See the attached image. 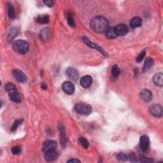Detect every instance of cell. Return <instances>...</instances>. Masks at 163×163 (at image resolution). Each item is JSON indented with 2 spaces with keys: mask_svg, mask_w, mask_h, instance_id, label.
<instances>
[{
  "mask_svg": "<svg viewBox=\"0 0 163 163\" xmlns=\"http://www.w3.org/2000/svg\"><path fill=\"white\" fill-rule=\"evenodd\" d=\"M90 26L94 32L101 33L105 32L108 28V22L104 17L97 16L91 20Z\"/></svg>",
  "mask_w": 163,
  "mask_h": 163,
  "instance_id": "1",
  "label": "cell"
},
{
  "mask_svg": "<svg viewBox=\"0 0 163 163\" xmlns=\"http://www.w3.org/2000/svg\"><path fill=\"white\" fill-rule=\"evenodd\" d=\"M14 50L20 54H25L29 50V43L23 39H18L13 43Z\"/></svg>",
  "mask_w": 163,
  "mask_h": 163,
  "instance_id": "2",
  "label": "cell"
},
{
  "mask_svg": "<svg viewBox=\"0 0 163 163\" xmlns=\"http://www.w3.org/2000/svg\"><path fill=\"white\" fill-rule=\"evenodd\" d=\"M74 110L77 113L82 115H89L92 112V107L84 103H79L75 105Z\"/></svg>",
  "mask_w": 163,
  "mask_h": 163,
  "instance_id": "3",
  "label": "cell"
},
{
  "mask_svg": "<svg viewBox=\"0 0 163 163\" xmlns=\"http://www.w3.org/2000/svg\"><path fill=\"white\" fill-rule=\"evenodd\" d=\"M149 112L151 115L156 118H160L162 115V108L161 105L153 104L150 107Z\"/></svg>",
  "mask_w": 163,
  "mask_h": 163,
  "instance_id": "4",
  "label": "cell"
},
{
  "mask_svg": "<svg viewBox=\"0 0 163 163\" xmlns=\"http://www.w3.org/2000/svg\"><path fill=\"white\" fill-rule=\"evenodd\" d=\"M57 147H58V144L55 141L48 140L43 143V151L45 153L51 151H56Z\"/></svg>",
  "mask_w": 163,
  "mask_h": 163,
  "instance_id": "5",
  "label": "cell"
},
{
  "mask_svg": "<svg viewBox=\"0 0 163 163\" xmlns=\"http://www.w3.org/2000/svg\"><path fill=\"white\" fill-rule=\"evenodd\" d=\"M12 74L16 80L19 82L24 83L27 81V77H26V75L21 70L15 69L12 71Z\"/></svg>",
  "mask_w": 163,
  "mask_h": 163,
  "instance_id": "6",
  "label": "cell"
},
{
  "mask_svg": "<svg viewBox=\"0 0 163 163\" xmlns=\"http://www.w3.org/2000/svg\"><path fill=\"white\" fill-rule=\"evenodd\" d=\"M115 30L117 36L123 37L125 36L126 34H127L129 29L127 25L124 24H119L115 26Z\"/></svg>",
  "mask_w": 163,
  "mask_h": 163,
  "instance_id": "7",
  "label": "cell"
},
{
  "mask_svg": "<svg viewBox=\"0 0 163 163\" xmlns=\"http://www.w3.org/2000/svg\"><path fill=\"white\" fill-rule=\"evenodd\" d=\"M140 96V98L145 103L150 102V101H152L153 98V95H152V92L148 89H143V91H141Z\"/></svg>",
  "mask_w": 163,
  "mask_h": 163,
  "instance_id": "8",
  "label": "cell"
},
{
  "mask_svg": "<svg viewBox=\"0 0 163 163\" xmlns=\"http://www.w3.org/2000/svg\"><path fill=\"white\" fill-rule=\"evenodd\" d=\"M82 39H83V42H84L87 45L89 46V47L91 48H94V49L97 50H98L99 52H101V54H102L104 56H107V53L105 52V51L103 49V48H101L98 45H97L96 44L94 43H92L91 40H89V39H88L86 37H83L82 38Z\"/></svg>",
  "mask_w": 163,
  "mask_h": 163,
  "instance_id": "9",
  "label": "cell"
},
{
  "mask_svg": "<svg viewBox=\"0 0 163 163\" xmlns=\"http://www.w3.org/2000/svg\"><path fill=\"white\" fill-rule=\"evenodd\" d=\"M140 145L142 151L146 152L148 151L150 145V140L147 136L143 135L141 136L140 140Z\"/></svg>",
  "mask_w": 163,
  "mask_h": 163,
  "instance_id": "10",
  "label": "cell"
},
{
  "mask_svg": "<svg viewBox=\"0 0 163 163\" xmlns=\"http://www.w3.org/2000/svg\"><path fill=\"white\" fill-rule=\"evenodd\" d=\"M62 88L63 91L65 92L66 94L72 95L74 93L75 90V86L73 83L70 82H65L63 83L62 86Z\"/></svg>",
  "mask_w": 163,
  "mask_h": 163,
  "instance_id": "11",
  "label": "cell"
},
{
  "mask_svg": "<svg viewBox=\"0 0 163 163\" xmlns=\"http://www.w3.org/2000/svg\"><path fill=\"white\" fill-rule=\"evenodd\" d=\"M67 75L73 80H77L78 78L79 74L77 70L73 68H68L66 71Z\"/></svg>",
  "mask_w": 163,
  "mask_h": 163,
  "instance_id": "12",
  "label": "cell"
},
{
  "mask_svg": "<svg viewBox=\"0 0 163 163\" xmlns=\"http://www.w3.org/2000/svg\"><path fill=\"white\" fill-rule=\"evenodd\" d=\"M92 82V78L90 75L83 76L80 80V85L83 88H89Z\"/></svg>",
  "mask_w": 163,
  "mask_h": 163,
  "instance_id": "13",
  "label": "cell"
},
{
  "mask_svg": "<svg viewBox=\"0 0 163 163\" xmlns=\"http://www.w3.org/2000/svg\"><path fill=\"white\" fill-rule=\"evenodd\" d=\"M51 31L50 29L48 28H45L43 29L39 34V38H40L42 41H47L50 37Z\"/></svg>",
  "mask_w": 163,
  "mask_h": 163,
  "instance_id": "14",
  "label": "cell"
},
{
  "mask_svg": "<svg viewBox=\"0 0 163 163\" xmlns=\"http://www.w3.org/2000/svg\"><path fill=\"white\" fill-rule=\"evenodd\" d=\"M153 82L157 86L162 87L163 86V74L159 73L155 75L153 77Z\"/></svg>",
  "mask_w": 163,
  "mask_h": 163,
  "instance_id": "15",
  "label": "cell"
},
{
  "mask_svg": "<svg viewBox=\"0 0 163 163\" xmlns=\"http://www.w3.org/2000/svg\"><path fill=\"white\" fill-rule=\"evenodd\" d=\"M58 157V153L56 151H51L45 152V159L47 162H50L55 160Z\"/></svg>",
  "mask_w": 163,
  "mask_h": 163,
  "instance_id": "16",
  "label": "cell"
},
{
  "mask_svg": "<svg viewBox=\"0 0 163 163\" xmlns=\"http://www.w3.org/2000/svg\"><path fill=\"white\" fill-rule=\"evenodd\" d=\"M142 24V20L139 17H135L130 21V26L132 28H139Z\"/></svg>",
  "mask_w": 163,
  "mask_h": 163,
  "instance_id": "17",
  "label": "cell"
},
{
  "mask_svg": "<svg viewBox=\"0 0 163 163\" xmlns=\"http://www.w3.org/2000/svg\"><path fill=\"white\" fill-rule=\"evenodd\" d=\"M8 96H9L10 99L11 101H12L13 102H14V103H19L22 101L21 96L17 91L14 92H11V93H9V95H8Z\"/></svg>",
  "mask_w": 163,
  "mask_h": 163,
  "instance_id": "18",
  "label": "cell"
},
{
  "mask_svg": "<svg viewBox=\"0 0 163 163\" xmlns=\"http://www.w3.org/2000/svg\"><path fill=\"white\" fill-rule=\"evenodd\" d=\"M50 17L48 15H39L36 18V22L39 24H47L49 22Z\"/></svg>",
  "mask_w": 163,
  "mask_h": 163,
  "instance_id": "19",
  "label": "cell"
},
{
  "mask_svg": "<svg viewBox=\"0 0 163 163\" xmlns=\"http://www.w3.org/2000/svg\"><path fill=\"white\" fill-rule=\"evenodd\" d=\"M154 64V61L152 58H147L146 59H145V63L143 65V72H147V70L149 69H151Z\"/></svg>",
  "mask_w": 163,
  "mask_h": 163,
  "instance_id": "20",
  "label": "cell"
},
{
  "mask_svg": "<svg viewBox=\"0 0 163 163\" xmlns=\"http://www.w3.org/2000/svg\"><path fill=\"white\" fill-rule=\"evenodd\" d=\"M17 34H18V30L16 28H12L10 29L9 33H8L7 37V41L8 42H11L13 39L17 37Z\"/></svg>",
  "mask_w": 163,
  "mask_h": 163,
  "instance_id": "21",
  "label": "cell"
},
{
  "mask_svg": "<svg viewBox=\"0 0 163 163\" xmlns=\"http://www.w3.org/2000/svg\"><path fill=\"white\" fill-rule=\"evenodd\" d=\"M105 33L106 36L109 39H113L117 37L115 28H108L105 31Z\"/></svg>",
  "mask_w": 163,
  "mask_h": 163,
  "instance_id": "22",
  "label": "cell"
},
{
  "mask_svg": "<svg viewBox=\"0 0 163 163\" xmlns=\"http://www.w3.org/2000/svg\"><path fill=\"white\" fill-rule=\"evenodd\" d=\"M59 131H60V136H61V142L63 146L64 147L66 143H67V138H66L65 133H64V128L62 124H61L59 126Z\"/></svg>",
  "mask_w": 163,
  "mask_h": 163,
  "instance_id": "23",
  "label": "cell"
},
{
  "mask_svg": "<svg viewBox=\"0 0 163 163\" xmlns=\"http://www.w3.org/2000/svg\"><path fill=\"white\" fill-rule=\"evenodd\" d=\"M5 90L8 92V93H11V92H14L17 91V87L14 83L12 82H8L5 85Z\"/></svg>",
  "mask_w": 163,
  "mask_h": 163,
  "instance_id": "24",
  "label": "cell"
},
{
  "mask_svg": "<svg viewBox=\"0 0 163 163\" xmlns=\"http://www.w3.org/2000/svg\"><path fill=\"white\" fill-rule=\"evenodd\" d=\"M112 75L115 77V78H117L118 77V75H119L120 73H121V70L119 69V68H118V67L117 65H113L112 68Z\"/></svg>",
  "mask_w": 163,
  "mask_h": 163,
  "instance_id": "25",
  "label": "cell"
},
{
  "mask_svg": "<svg viewBox=\"0 0 163 163\" xmlns=\"http://www.w3.org/2000/svg\"><path fill=\"white\" fill-rule=\"evenodd\" d=\"M8 14L10 19H14L15 17L14 8L11 3L8 4Z\"/></svg>",
  "mask_w": 163,
  "mask_h": 163,
  "instance_id": "26",
  "label": "cell"
},
{
  "mask_svg": "<svg viewBox=\"0 0 163 163\" xmlns=\"http://www.w3.org/2000/svg\"><path fill=\"white\" fill-rule=\"evenodd\" d=\"M23 119H22V118H20V119H17L14 124H13L12 126L11 127V131L12 132H14L17 130V127H18L22 123H23Z\"/></svg>",
  "mask_w": 163,
  "mask_h": 163,
  "instance_id": "27",
  "label": "cell"
},
{
  "mask_svg": "<svg viewBox=\"0 0 163 163\" xmlns=\"http://www.w3.org/2000/svg\"><path fill=\"white\" fill-rule=\"evenodd\" d=\"M79 143L84 148H88L89 146V143L88 140L84 137H80L79 138Z\"/></svg>",
  "mask_w": 163,
  "mask_h": 163,
  "instance_id": "28",
  "label": "cell"
},
{
  "mask_svg": "<svg viewBox=\"0 0 163 163\" xmlns=\"http://www.w3.org/2000/svg\"><path fill=\"white\" fill-rule=\"evenodd\" d=\"M117 159L119 161H126L129 159V156L126 155L125 153H120L117 155L116 156Z\"/></svg>",
  "mask_w": 163,
  "mask_h": 163,
  "instance_id": "29",
  "label": "cell"
},
{
  "mask_svg": "<svg viewBox=\"0 0 163 163\" xmlns=\"http://www.w3.org/2000/svg\"><path fill=\"white\" fill-rule=\"evenodd\" d=\"M67 20L68 23L70 26H72V27H75V22L74 20L73 16L70 14H68L67 15Z\"/></svg>",
  "mask_w": 163,
  "mask_h": 163,
  "instance_id": "30",
  "label": "cell"
},
{
  "mask_svg": "<svg viewBox=\"0 0 163 163\" xmlns=\"http://www.w3.org/2000/svg\"><path fill=\"white\" fill-rule=\"evenodd\" d=\"M145 54H146V52H145V50H142L140 54L138 55L137 58H136V62L137 63H141L145 58Z\"/></svg>",
  "mask_w": 163,
  "mask_h": 163,
  "instance_id": "31",
  "label": "cell"
},
{
  "mask_svg": "<svg viewBox=\"0 0 163 163\" xmlns=\"http://www.w3.org/2000/svg\"><path fill=\"white\" fill-rule=\"evenodd\" d=\"M12 152L13 154H14V155H17V154H19L20 153L21 148L19 146L13 147L12 148Z\"/></svg>",
  "mask_w": 163,
  "mask_h": 163,
  "instance_id": "32",
  "label": "cell"
},
{
  "mask_svg": "<svg viewBox=\"0 0 163 163\" xmlns=\"http://www.w3.org/2000/svg\"><path fill=\"white\" fill-rule=\"evenodd\" d=\"M140 162H145V163H147V162H152L153 161V159H152L151 158H147V157H140Z\"/></svg>",
  "mask_w": 163,
  "mask_h": 163,
  "instance_id": "33",
  "label": "cell"
},
{
  "mask_svg": "<svg viewBox=\"0 0 163 163\" xmlns=\"http://www.w3.org/2000/svg\"><path fill=\"white\" fill-rule=\"evenodd\" d=\"M45 5H46L48 7H52L54 5V1H51V0H48V1H43Z\"/></svg>",
  "mask_w": 163,
  "mask_h": 163,
  "instance_id": "34",
  "label": "cell"
},
{
  "mask_svg": "<svg viewBox=\"0 0 163 163\" xmlns=\"http://www.w3.org/2000/svg\"><path fill=\"white\" fill-rule=\"evenodd\" d=\"M129 159L131 162H136L137 161V159H136V156L134 153H132L131 154L130 156H129Z\"/></svg>",
  "mask_w": 163,
  "mask_h": 163,
  "instance_id": "35",
  "label": "cell"
},
{
  "mask_svg": "<svg viewBox=\"0 0 163 163\" xmlns=\"http://www.w3.org/2000/svg\"><path fill=\"white\" fill-rule=\"evenodd\" d=\"M68 162H80V161L77 159H72L69 160Z\"/></svg>",
  "mask_w": 163,
  "mask_h": 163,
  "instance_id": "36",
  "label": "cell"
},
{
  "mask_svg": "<svg viewBox=\"0 0 163 163\" xmlns=\"http://www.w3.org/2000/svg\"><path fill=\"white\" fill-rule=\"evenodd\" d=\"M42 88L43 89H47V85L45 84V83H42Z\"/></svg>",
  "mask_w": 163,
  "mask_h": 163,
  "instance_id": "37",
  "label": "cell"
}]
</instances>
